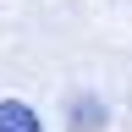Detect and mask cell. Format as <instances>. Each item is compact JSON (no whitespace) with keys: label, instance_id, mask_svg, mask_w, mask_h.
Returning <instances> with one entry per match:
<instances>
[{"label":"cell","instance_id":"1","mask_svg":"<svg viewBox=\"0 0 132 132\" xmlns=\"http://www.w3.org/2000/svg\"><path fill=\"white\" fill-rule=\"evenodd\" d=\"M0 132H44V121L22 99H0Z\"/></svg>","mask_w":132,"mask_h":132}]
</instances>
